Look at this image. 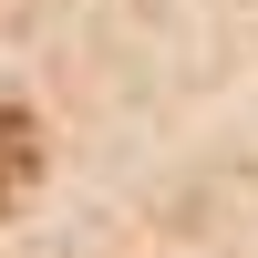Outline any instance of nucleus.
<instances>
[{
  "instance_id": "1",
  "label": "nucleus",
  "mask_w": 258,
  "mask_h": 258,
  "mask_svg": "<svg viewBox=\"0 0 258 258\" xmlns=\"http://www.w3.org/2000/svg\"><path fill=\"white\" fill-rule=\"evenodd\" d=\"M31 165H41V135H31V114H11V103H0V207L31 186Z\"/></svg>"
}]
</instances>
